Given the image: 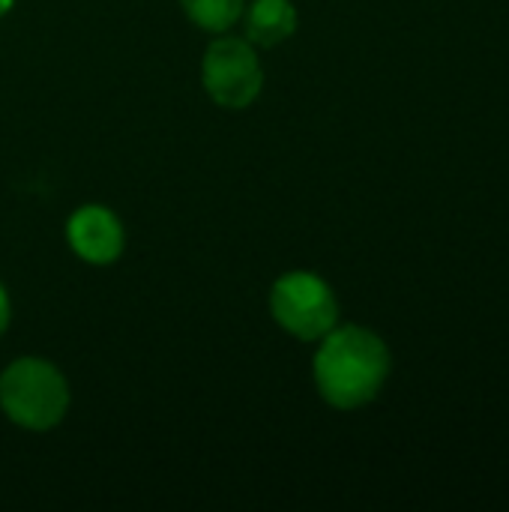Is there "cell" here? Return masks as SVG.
Segmentation results:
<instances>
[{
	"mask_svg": "<svg viewBox=\"0 0 509 512\" xmlns=\"http://www.w3.org/2000/svg\"><path fill=\"white\" fill-rule=\"evenodd\" d=\"M390 375V351L366 327L330 330L315 354V384L333 408L369 405Z\"/></svg>",
	"mask_w": 509,
	"mask_h": 512,
	"instance_id": "cell-1",
	"label": "cell"
},
{
	"mask_svg": "<svg viewBox=\"0 0 509 512\" xmlns=\"http://www.w3.org/2000/svg\"><path fill=\"white\" fill-rule=\"evenodd\" d=\"M0 408L15 426L30 432H48L66 417V378L48 360L21 357L0 375Z\"/></svg>",
	"mask_w": 509,
	"mask_h": 512,
	"instance_id": "cell-2",
	"label": "cell"
},
{
	"mask_svg": "<svg viewBox=\"0 0 509 512\" xmlns=\"http://www.w3.org/2000/svg\"><path fill=\"white\" fill-rule=\"evenodd\" d=\"M270 309L282 330L303 342H315L327 336L339 321V303L333 288L306 270L285 273L270 291Z\"/></svg>",
	"mask_w": 509,
	"mask_h": 512,
	"instance_id": "cell-3",
	"label": "cell"
},
{
	"mask_svg": "<svg viewBox=\"0 0 509 512\" xmlns=\"http://www.w3.org/2000/svg\"><path fill=\"white\" fill-rule=\"evenodd\" d=\"M201 78L210 99L222 108H249L264 87V69L252 45L237 36H219L207 48Z\"/></svg>",
	"mask_w": 509,
	"mask_h": 512,
	"instance_id": "cell-4",
	"label": "cell"
},
{
	"mask_svg": "<svg viewBox=\"0 0 509 512\" xmlns=\"http://www.w3.org/2000/svg\"><path fill=\"white\" fill-rule=\"evenodd\" d=\"M66 237L69 246L78 258H84L87 264H111L120 258L123 252V225L120 219L105 210V207H81L78 213H72L69 225H66Z\"/></svg>",
	"mask_w": 509,
	"mask_h": 512,
	"instance_id": "cell-5",
	"label": "cell"
},
{
	"mask_svg": "<svg viewBox=\"0 0 509 512\" xmlns=\"http://www.w3.org/2000/svg\"><path fill=\"white\" fill-rule=\"evenodd\" d=\"M297 30V9L291 0H255L246 15V36L252 45L273 48Z\"/></svg>",
	"mask_w": 509,
	"mask_h": 512,
	"instance_id": "cell-6",
	"label": "cell"
},
{
	"mask_svg": "<svg viewBox=\"0 0 509 512\" xmlns=\"http://www.w3.org/2000/svg\"><path fill=\"white\" fill-rule=\"evenodd\" d=\"M189 21H195L198 27L210 30V33H225L228 27H234L243 15V3L246 0H180Z\"/></svg>",
	"mask_w": 509,
	"mask_h": 512,
	"instance_id": "cell-7",
	"label": "cell"
},
{
	"mask_svg": "<svg viewBox=\"0 0 509 512\" xmlns=\"http://www.w3.org/2000/svg\"><path fill=\"white\" fill-rule=\"evenodd\" d=\"M6 327H9V297H6V288L0 285V336Z\"/></svg>",
	"mask_w": 509,
	"mask_h": 512,
	"instance_id": "cell-8",
	"label": "cell"
},
{
	"mask_svg": "<svg viewBox=\"0 0 509 512\" xmlns=\"http://www.w3.org/2000/svg\"><path fill=\"white\" fill-rule=\"evenodd\" d=\"M12 9V0H0V15H6Z\"/></svg>",
	"mask_w": 509,
	"mask_h": 512,
	"instance_id": "cell-9",
	"label": "cell"
}]
</instances>
